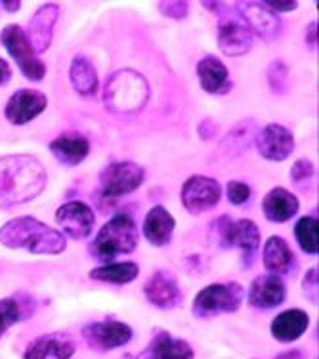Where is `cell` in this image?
<instances>
[{
	"label": "cell",
	"instance_id": "6da1fadb",
	"mask_svg": "<svg viewBox=\"0 0 319 359\" xmlns=\"http://www.w3.org/2000/svg\"><path fill=\"white\" fill-rule=\"evenodd\" d=\"M48 184V172L41 159L29 153L0 157V208H15L36 199Z\"/></svg>",
	"mask_w": 319,
	"mask_h": 359
},
{
	"label": "cell",
	"instance_id": "7a4b0ae2",
	"mask_svg": "<svg viewBox=\"0 0 319 359\" xmlns=\"http://www.w3.org/2000/svg\"><path fill=\"white\" fill-rule=\"evenodd\" d=\"M0 245L31 255H62L67 249V237L35 216H18L0 228Z\"/></svg>",
	"mask_w": 319,
	"mask_h": 359
},
{
	"label": "cell",
	"instance_id": "3957f363",
	"mask_svg": "<svg viewBox=\"0 0 319 359\" xmlns=\"http://www.w3.org/2000/svg\"><path fill=\"white\" fill-rule=\"evenodd\" d=\"M151 96L146 76L130 67L115 71L104 84V104L115 115H136L144 109Z\"/></svg>",
	"mask_w": 319,
	"mask_h": 359
},
{
	"label": "cell",
	"instance_id": "277c9868",
	"mask_svg": "<svg viewBox=\"0 0 319 359\" xmlns=\"http://www.w3.org/2000/svg\"><path fill=\"white\" fill-rule=\"evenodd\" d=\"M140 229L136 222L126 212H117L100 228V231L90 243V256L100 264H109L117 260V256L132 255L138 249Z\"/></svg>",
	"mask_w": 319,
	"mask_h": 359
},
{
	"label": "cell",
	"instance_id": "5b68a950",
	"mask_svg": "<svg viewBox=\"0 0 319 359\" xmlns=\"http://www.w3.org/2000/svg\"><path fill=\"white\" fill-rule=\"evenodd\" d=\"M210 233L215 235L218 247L241 250L247 268L257 260L258 247L262 243V233H260L257 222L249 220V218L233 220L229 215H222L212 222Z\"/></svg>",
	"mask_w": 319,
	"mask_h": 359
},
{
	"label": "cell",
	"instance_id": "8992f818",
	"mask_svg": "<svg viewBox=\"0 0 319 359\" xmlns=\"http://www.w3.org/2000/svg\"><path fill=\"white\" fill-rule=\"evenodd\" d=\"M245 290L236 281L212 283L201 289L194 298L191 311L197 319H210L222 313H236L243 304Z\"/></svg>",
	"mask_w": 319,
	"mask_h": 359
},
{
	"label": "cell",
	"instance_id": "52a82bcc",
	"mask_svg": "<svg viewBox=\"0 0 319 359\" xmlns=\"http://www.w3.org/2000/svg\"><path fill=\"white\" fill-rule=\"evenodd\" d=\"M0 42L6 48L8 54L12 55V60L20 67L21 75L25 79L33 81V83H41L46 76V63L33 52L25 29L20 27L18 23H10L0 31Z\"/></svg>",
	"mask_w": 319,
	"mask_h": 359
},
{
	"label": "cell",
	"instance_id": "ba28073f",
	"mask_svg": "<svg viewBox=\"0 0 319 359\" xmlns=\"http://www.w3.org/2000/svg\"><path fill=\"white\" fill-rule=\"evenodd\" d=\"M146 180V170L134 161H115L100 172V194L107 201H117L134 194Z\"/></svg>",
	"mask_w": 319,
	"mask_h": 359
},
{
	"label": "cell",
	"instance_id": "9c48e42d",
	"mask_svg": "<svg viewBox=\"0 0 319 359\" xmlns=\"http://www.w3.org/2000/svg\"><path fill=\"white\" fill-rule=\"evenodd\" d=\"M222 186L215 178H208L203 174L189 176L180 189L182 207L188 210L191 216H199L208 212L222 199Z\"/></svg>",
	"mask_w": 319,
	"mask_h": 359
},
{
	"label": "cell",
	"instance_id": "30bf717a",
	"mask_svg": "<svg viewBox=\"0 0 319 359\" xmlns=\"http://www.w3.org/2000/svg\"><path fill=\"white\" fill-rule=\"evenodd\" d=\"M130 325L117 321V319H105V321H92L83 327V339L86 346L94 352H111L123 348L132 340Z\"/></svg>",
	"mask_w": 319,
	"mask_h": 359
},
{
	"label": "cell",
	"instance_id": "8fae6325",
	"mask_svg": "<svg viewBox=\"0 0 319 359\" xmlns=\"http://www.w3.org/2000/svg\"><path fill=\"white\" fill-rule=\"evenodd\" d=\"M146 300L159 310H174L184 304V290L170 269H157L144 283Z\"/></svg>",
	"mask_w": 319,
	"mask_h": 359
},
{
	"label": "cell",
	"instance_id": "7c38bea8",
	"mask_svg": "<svg viewBox=\"0 0 319 359\" xmlns=\"http://www.w3.org/2000/svg\"><path fill=\"white\" fill-rule=\"evenodd\" d=\"M56 222L65 237L73 241H83L92 235L96 215L84 201H67L56 210Z\"/></svg>",
	"mask_w": 319,
	"mask_h": 359
},
{
	"label": "cell",
	"instance_id": "4fadbf2b",
	"mask_svg": "<svg viewBox=\"0 0 319 359\" xmlns=\"http://www.w3.org/2000/svg\"><path fill=\"white\" fill-rule=\"evenodd\" d=\"M254 145H257L260 157H264L266 161L283 163L294 151V134L287 126L271 123L257 132Z\"/></svg>",
	"mask_w": 319,
	"mask_h": 359
},
{
	"label": "cell",
	"instance_id": "5bb4252c",
	"mask_svg": "<svg viewBox=\"0 0 319 359\" xmlns=\"http://www.w3.org/2000/svg\"><path fill=\"white\" fill-rule=\"evenodd\" d=\"M48 107V97L35 88H21L14 92L4 107V117L10 125L23 126L35 121Z\"/></svg>",
	"mask_w": 319,
	"mask_h": 359
},
{
	"label": "cell",
	"instance_id": "9a60e30c",
	"mask_svg": "<svg viewBox=\"0 0 319 359\" xmlns=\"http://www.w3.org/2000/svg\"><path fill=\"white\" fill-rule=\"evenodd\" d=\"M236 6L252 35L260 36L266 42L278 41L283 31V23L278 14L264 6V2H237Z\"/></svg>",
	"mask_w": 319,
	"mask_h": 359
},
{
	"label": "cell",
	"instance_id": "2e32d148",
	"mask_svg": "<svg viewBox=\"0 0 319 359\" xmlns=\"http://www.w3.org/2000/svg\"><path fill=\"white\" fill-rule=\"evenodd\" d=\"M62 6L56 2H46L35 10L27 25V39L35 54H44L54 41V27L60 20Z\"/></svg>",
	"mask_w": 319,
	"mask_h": 359
},
{
	"label": "cell",
	"instance_id": "e0dca14e",
	"mask_svg": "<svg viewBox=\"0 0 319 359\" xmlns=\"http://www.w3.org/2000/svg\"><path fill=\"white\" fill-rule=\"evenodd\" d=\"M247 300L257 310H273L287 300V285L279 276L262 273L252 279Z\"/></svg>",
	"mask_w": 319,
	"mask_h": 359
},
{
	"label": "cell",
	"instance_id": "ac0fdd59",
	"mask_svg": "<svg viewBox=\"0 0 319 359\" xmlns=\"http://www.w3.org/2000/svg\"><path fill=\"white\" fill-rule=\"evenodd\" d=\"M254 35L241 21L228 18L218 23V48L226 57H241L252 48Z\"/></svg>",
	"mask_w": 319,
	"mask_h": 359
},
{
	"label": "cell",
	"instance_id": "d6986e66",
	"mask_svg": "<svg viewBox=\"0 0 319 359\" xmlns=\"http://www.w3.org/2000/svg\"><path fill=\"white\" fill-rule=\"evenodd\" d=\"M195 71H197V79H199L201 88L207 94L226 96L233 88V81L229 79L228 67L216 55H205L203 60H199Z\"/></svg>",
	"mask_w": 319,
	"mask_h": 359
},
{
	"label": "cell",
	"instance_id": "ffe728a7",
	"mask_svg": "<svg viewBox=\"0 0 319 359\" xmlns=\"http://www.w3.org/2000/svg\"><path fill=\"white\" fill-rule=\"evenodd\" d=\"M76 352L75 340L65 332L42 334L27 346L23 359H46L48 355L56 359H71Z\"/></svg>",
	"mask_w": 319,
	"mask_h": 359
},
{
	"label": "cell",
	"instance_id": "44dd1931",
	"mask_svg": "<svg viewBox=\"0 0 319 359\" xmlns=\"http://www.w3.org/2000/svg\"><path fill=\"white\" fill-rule=\"evenodd\" d=\"M299 208V197L281 186L270 189L262 199V212L266 220H270L271 224H285L292 220Z\"/></svg>",
	"mask_w": 319,
	"mask_h": 359
},
{
	"label": "cell",
	"instance_id": "7402d4cb",
	"mask_svg": "<svg viewBox=\"0 0 319 359\" xmlns=\"http://www.w3.org/2000/svg\"><path fill=\"white\" fill-rule=\"evenodd\" d=\"M310 327V316L308 311L300 308H289V310L278 313L270 325V332L273 339L281 344H291L308 331Z\"/></svg>",
	"mask_w": 319,
	"mask_h": 359
},
{
	"label": "cell",
	"instance_id": "603a6c76",
	"mask_svg": "<svg viewBox=\"0 0 319 359\" xmlns=\"http://www.w3.org/2000/svg\"><path fill=\"white\" fill-rule=\"evenodd\" d=\"M50 153L56 157L57 163L65 166H79L90 155V142L83 134L67 132L57 136L48 144Z\"/></svg>",
	"mask_w": 319,
	"mask_h": 359
},
{
	"label": "cell",
	"instance_id": "cb8c5ba5",
	"mask_svg": "<svg viewBox=\"0 0 319 359\" xmlns=\"http://www.w3.org/2000/svg\"><path fill=\"white\" fill-rule=\"evenodd\" d=\"M36 311V300L29 292H15L12 297L0 298V339L15 323L27 321Z\"/></svg>",
	"mask_w": 319,
	"mask_h": 359
},
{
	"label": "cell",
	"instance_id": "d4e9b609",
	"mask_svg": "<svg viewBox=\"0 0 319 359\" xmlns=\"http://www.w3.org/2000/svg\"><path fill=\"white\" fill-rule=\"evenodd\" d=\"M136 359H195V352L188 340L174 339L170 332L159 331Z\"/></svg>",
	"mask_w": 319,
	"mask_h": 359
},
{
	"label": "cell",
	"instance_id": "484cf974",
	"mask_svg": "<svg viewBox=\"0 0 319 359\" xmlns=\"http://www.w3.org/2000/svg\"><path fill=\"white\" fill-rule=\"evenodd\" d=\"M174 229H176V220L163 205H155L149 208L144 220L142 233L153 247H167L172 241Z\"/></svg>",
	"mask_w": 319,
	"mask_h": 359
},
{
	"label": "cell",
	"instance_id": "4316f807",
	"mask_svg": "<svg viewBox=\"0 0 319 359\" xmlns=\"http://www.w3.org/2000/svg\"><path fill=\"white\" fill-rule=\"evenodd\" d=\"M262 262L264 268L268 269V273L279 277L291 273L294 268V255H292L289 243L285 241L281 235H271L270 239L264 243Z\"/></svg>",
	"mask_w": 319,
	"mask_h": 359
},
{
	"label": "cell",
	"instance_id": "83f0119b",
	"mask_svg": "<svg viewBox=\"0 0 319 359\" xmlns=\"http://www.w3.org/2000/svg\"><path fill=\"white\" fill-rule=\"evenodd\" d=\"M69 83L81 97H94L100 90V76L88 55L76 54L69 65Z\"/></svg>",
	"mask_w": 319,
	"mask_h": 359
},
{
	"label": "cell",
	"instance_id": "f1b7e54d",
	"mask_svg": "<svg viewBox=\"0 0 319 359\" xmlns=\"http://www.w3.org/2000/svg\"><path fill=\"white\" fill-rule=\"evenodd\" d=\"M140 276V266L136 262H109L100 264L97 268L90 269L92 281L109 285H128L136 281Z\"/></svg>",
	"mask_w": 319,
	"mask_h": 359
},
{
	"label": "cell",
	"instance_id": "f546056e",
	"mask_svg": "<svg viewBox=\"0 0 319 359\" xmlns=\"http://www.w3.org/2000/svg\"><path fill=\"white\" fill-rule=\"evenodd\" d=\"M257 132V123L252 118H245L241 123H237L224 136L222 144H220V153L228 155V157L241 155L245 149H249L250 145L254 144Z\"/></svg>",
	"mask_w": 319,
	"mask_h": 359
},
{
	"label": "cell",
	"instance_id": "4dcf8cb0",
	"mask_svg": "<svg viewBox=\"0 0 319 359\" xmlns=\"http://www.w3.org/2000/svg\"><path fill=\"white\" fill-rule=\"evenodd\" d=\"M318 228L319 222L318 216H300L297 224H294V237L297 243L306 255H318Z\"/></svg>",
	"mask_w": 319,
	"mask_h": 359
},
{
	"label": "cell",
	"instance_id": "1f68e13d",
	"mask_svg": "<svg viewBox=\"0 0 319 359\" xmlns=\"http://www.w3.org/2000/svg\"><path fill=\"white\" fill-rule=\"evenodd\" d=\"M289 65L283 60H273L266 69V81H268V88L276 94V96H285L289 92Z\"/></svg>",
	"mask_w": 319,
	"mask_h": 359
},
{
	"label": "cell",
	"instance_id": "d6a6232c",
	"mask_svg": "<svg viewBox=\"0 0 319 359\" xmlns=\"http://www.w3.org/2000/svg\"><path fill=\"white\" fill-rule=\"evenodd\" d=\"M250 195H252V189H250L249 184L245 182H239V180H231L226 184V197L231 205H237L241 207L245 203H249Z\"/></svg>",
	"mask_w": 319,
	"mask_h": 359
},
{
	"label": "cell",
	"instance_id": "836d02e7",
	"mask_svg": "<svg viewBox=\"0 0 319 359\" xmlns=\"http://www.w3.org/2000/svg\"><path fill=\"white\" fill-rule=\"evenodd\" d=\"M315 174V166L308 157H302V159L294 161L291 166V180L294 186H304L306 182H310Z\"/></svg>",
	"mask_w": 319,
	"mask_h": 359
},
{
	"label": "cell",
	"instance_id": "e575fe53",
	"mask_svg": "<svg viewBox=\"0 0 319 359\" xmlns=\"http://www.w3.org/2000/svg\"><path fill=\"white\" fill-rule=\"evenodd\" d=\"M157 6H159L161 14L174 21L186 20L189 14V4L184 0H165V2H159Z\"/></svg>",
	"mask_w": 319,
	"mask_h": 359
},
{
	"label": "cell",
	"instance_id": "d590c367",
	"mask_svg": "<svg viewBox=\"0 0 319 359\" xmlns=\"http://www.w3.org/2000/svg\"><path fill=\"white\" fill-rule=\"evenodd\" d=\"M318 279H319L318 266H313V268L308 269L304 279H302V290H304L306 298H308L312 304H318Z\"/></svg>",
	"mask_w": 319,
	"mask_h": 359
},
{
	"label": "cell",
	"instance_id": "8d00e7d4",
	"mask_svg": "<svg viewBox=\"0 0 319 359\" xmlns=\"http://www.w3.org/2000/svg\"><path fill=\"white\" fill-rule=\"evenodd\" d=\"M218 130H220V128H218V123H216L212 117L203 118L201 123H199V126H197V134H199V138H201L203 142H210V140H215Z\"/></svg>",
	"mask_w": 319,
	"mask_h": 359
},
{
	"label": "cell",
	"instance_id": "74e56055",
	"mask_svg": "<svg viewBox=\"0 0 319 359\" xmlns=\"http://www.w3.org/2000/svg\"><path fill=\"white\" fill-rule=\"evenodd\" d=\"M264 6L268 8V10H271L273 14H278V12H281V14H289V12H294L297 8H299V2H294V0H266L264 2Z\"/></svg>",
	"mask_w": 319,
	"mask_h": 359
},
{
	"label": "cell",
	"instance_id": "f35d334b",
	"mask_svg": "<svg viewBox=\"0 0 319 359\" xmlns=\"http://www.w3.org/2000/svg\"><path fill=\"white\" fill-rule=\"evenodd\" d=\"M318 21H310L306 27V44L310 50H318Z\"/></svg>",
	"mask_w": 319,
	"mask_h": 359
},
{
	"label": "cell",
	"instance_id": "ab89813d",
	"mask_svg": "<svg viewBox=\"0 0 319 359\" xmlns=\"http://www.w3.org/2000/svg\"><path fill=\"white\" fill-rule=\"evenodd\" d=\"M10 79H12V67L4 57H0V86L10 83Z\"/></svg>",
	"mask_w": 319,
	"mask_h": 359
},
{
	"label": "cell",
	"instance_id": "60d3db41",
	"mask_svg": "<svg viewBox=\"0 0 319 359\" xmlns=\"http://www.w3.org/2000/svg\"><path fill=\"white\" fill-rule=\"evenodd\" d=\"M276 359H304V352H300V350H289V352L279 353Z\"/></svg>",
	"mask_w": 319,
	"mask_h": 359
},
{
	"label": "cell",
	"instance_id": "b9f144b4",
	"mask_svg": "<svg viewBox=\"0 0 319 359\" xmlns=\"http://www.w3.org/2000/svg\"><path fill=\"white\" fill-rule=\"evenodd\" d=\"M2 6H4V10H6V12H12V14H14V12H18V10L21 8V2L20 0H12V2H10V0H6V2H2Z\"/></svg>",
	"mask_w": 319,
	"mask_h": 359
}]
</instances>
